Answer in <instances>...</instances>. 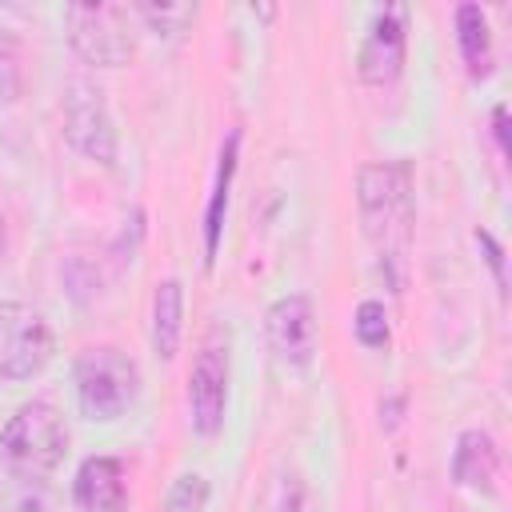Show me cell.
Masks as SVG:
<instances>
[{
  "mask_svg": "<svg viewBox=\"0 0 512 512\" xmlns=\"http://www.w3.org/2000/svg\"><path fill=\"white\" fill-rule=\"evenodd\" d=\"M356 200H360L364 236L376 244L380 264L392 272V284L400 292L396 268L404 264L408 240H412V188H408V168L404 164H368V168H360Z\"/></svg>",
  "mask_w": 512,
  "mask_h": 512,
  "instance_id": "obj_1",
  "label": "cell"
},
{
  "mask_svg": "<svg viewBox=\"0 0 512 512\" xmlns=\"http://www.w3.org/2000/svg\"><path fill=\"white\" fill-rule=\"evenodd\" d=\"M68 456V424L56 404L32 400L0 428V460L16 476H48Z\"/></svg>",
  "mask_w": 512,
  "mask_h": 512,
  "instance_id": "obj_2",
  "label": "cell"
},
{
  "mask_svg": "<svg viewBox=\"0 0 512 512\" xmlns=\"http://www.w3.org/2000/svg\"><path fill=\"white\" fill-rule=\"evenodd\" d=\"M140 392L136 360L120 348H88L76 360V396L84 416L92 420H116Z\"/></svg>",
  "mask_w": 512,
  "mask_h": 512,
  "instance_id": "obj_3",
  "label": "cell"
},
{
  "mask_svg": "<svg viewBox=\"0 0 512 512\" xmlns=\"http://www.w3.org/2000/svg\"><path fill=\"white\" fill-rule=\"evenodd\" d=\"M72 48L100 68H116L136 52L132 12L124 4H68L64 8Z\"/></svg>",
  "mask_w": 512,
  "mask_h": 512,
  "instance_id": "obj_4",
  "label": "cell"
},
{
  "mask_svg": "<svg viewBox=\"0 0 512 512\" xmlns=\"http://www.w3.org/2000/svg\"><path fill=\"white\" fill-rule=\"evenodd\" d=\"M52 356V332L44 316L28 304H0V376L4 380H28L36 376Z\"/></svg>",
  "mask_w": 512,
  "mask_h": 512,
  "instance_id": "obj_5",
  "label": "cell"
},
{
  "mask_svg": "<svg viewBox=\"0 0 512 512\" xmlns=\"http://www.w3.org/2000/svg\"><path fill=\"white\" fill-rule=\"evenodd\" d=\"M188 404L196 432L216 436L228 404V344H220V336H208L204 348L196 352V364L188 372Z\"/></svg>",
  "mask_w": 512,
  "mask_h": 512,
  "instance_id": "obj_6",
  "label": "cell"
},
{
  "mask_svg": "<svg viewBox=\"0 0 512 512\" xmlns=\"http://www.w3.org/2000/svg\"><path fill=\"white\" fill-rule=\"evenodd\" d=\"M64 132L72 140V148H80L84 156L112 164L116 160V132L104 108V92L92 88L88 80H72L68 84V108H64Z\"/></svg>",
  "mask_w": 512,
  "mask_h": 512,
  "instance_id": "obj_7",
  "label": "cell"
},
{
  "mask_svg": "<svg viewBox=\"0 0 512 512\" xmlns=\"http://www.w3.org/2000/svg\"><path fill=\"white\" fill-rule=\"evenodd\" d=\"M268 344L276 352V360L292 364V368H308L316 356V316L308 296H284L268 308Z\"/></svg>",
  "mask_w": 512,
  "mask_h": 512,
  "instance_id": "obj_8",
  "label": "cell"
},
{
  "mask_svg": "<svg viewBox=\"0 0 512 512\" xmlns=\"http://www.w3.org/2000/svg\"><path fill=\"white\" fill-rule=\"evenodd\" d=\"M400 68H404V20H400V8H388L372 20L360 44L356 72L364 84H392Z\"/></svg>",
  "mask_w": 512,
  "mask_h": 512,
  "instance_id": "obj_9",
  "label": "cell"
},
{
  "mask_svg": "<svg viewBox=\"0 0 512 512\" xmlns=\"http://www.w3.org/2000/svg\"><path fill=\"white\" fill-rule=\"evenodd\" d=\"M76 504L80 512H124L128 508V488H124V468L112 456H92L76 472Z\"/></svg>",
  "mask_w": 512,
  "mask_h": 512,
  "instance_id": "obj_10",
  "label": "cell"
},
{
  "mask_svg": "<svg viewBox=\"0 0 512 512\" xmlns=\"http://www.w3.org/2000/svg\"><path fill=\"white\" fill-rule=\"evenodd\" d=\"M452 476L464 488L492 492V480H496V448H492V440L484 432H464L460 436L456 456H452Z\"/></svg>",
  "mask_w": 512,
  "mask_h": 512,
  "instance_id": "obj_11",
  "label": "cell"
},
{
  "mask_svg": "<svg viewBox=\"0 0 512 512\" xmlns=\"http://www.w3.org/2000/svg\"><path fill=\"white\" fill-rule=\"evenodd\" d=\"M456 32H460V52L468 64L472 80H484L492 72V36H488V20L476 4H460L456 12Z\"/></svg>",
  "mask_w": 512,
  "mask_h": 512,
  "instance_id": "obj_12",
  "label": "cell"
},
{
  "mask_svg": "<svg viewBox=\"0 0 512 512\" xmlns=\"http://www.w3.org/2000/svg\"><path fill=\"white\" fill-rule=\"evenodd\" d=\"M236 144L240 136L232 132L224 152H220V172H216V188H212V200H208V216H204V260L212 264L216 248H220V228H224V208H228V184H232V172H236Z\"/></svg>",
  "mask_w": 512,
  "mask_h": 512,
  "instance_id": "obj_13",
  "label": "cell"
},
{
  "mask_svg": "<svg viewBox=\"0 0 512 512\" xmlns=\"http://www.w3.org/2000/svg\"><path fill=\"white\" fill-rule=\"evenodd\" d=\"M180 316H184V288H180V280H164L156 288V320H152V340H156L160 356H176Z\"/></svg>",
  "mask_w": 512,
  "mask_h": 512,
  "instance_id": "obj_14",
  "label": "cell"
},
{
  "mask_svg": "<svg viewBox=\"0 0 512 512\" xmlns=\"http://www.w3.org/2000/svg\"><path fill=\"white\" fill-rule=\"evenodd\" d=\"M356 336L364 348H384L388 344V320H384V304L364 300L356 308Z\"/></svg>",
  "mask_w": 512,
  "mask_h": 512,
  "instance_id": "obj_15",
  "label": "cell"
},
{
  "mask_svg": "<svg viewBox=\"0 0 512 512\" xmlns=\"http://www.w3.org/2000/svg\"><path fill=\"white\" fill-rule=\"evenodd\" d=\"M136 16H144L156 32H180L196 16V8L192 4H136Z\"/></svg>",
  "mask_w": 512,
  "mask_h": 512,
  "instance_id": "obj_16",
  "label": "cell"
},
{
  "mask_svg": "<svg viewBox=\"0 0 512 512\" xmlns=\"http://www.w3.org/2000/svg\"><path fill=\"white\" fill-rule=\"evenodd\" d=\"M20 96V52L8 32H0V104H12Z\"/></svg>",
  "mask_w": 512,
  "mask_h": 512,
  "instance_id": "obj_17",
  "label": "cell"
},
{
  "mask_svg": "<svg viewBox=\"0 0 512 512\" xmlns=\"http://www.w3.org/2000/svg\"><path fill=\"white\" fill-rule=\"evenodd\" d=\"M204 500H208L204 476H180L176 488L168 492V512H204Z\"/></svg>",
  "mask_w": 512,
  "mask_h": 512,
  "instance_id": "obj_18",
  "label": "cell"
},
{
  "mask_svg": "<svg viewBox=\"0 0 512 512\" xmlns=\"http://www.w3.org/2000/svg\"><path fill=\"white\" fill-rule=\"evenodd\" d=\"M476 240H480V248L488 252V260H492V268H496V280L504 284V256H500V248H496V240H492L488 232H476Z\"/></svg>",
  "mask_w": 512,
  "mask_h": 512,
  "instance_id": "obj_19",
  "label": "cell"
},
{
  "mask_svg": "<svg viewBox=\"0 0 512 512\" xmlns=\"http://www.w3.org/2000/svg\"><path fill=\"white\" fill-rule=\"evenodd\" d=\"M496 140H500V152H508V112L496 108Z\"/></svg>",
  "mask_w": 512,
  "mask_h": 512,
  "instance_id": "obj_20",
  "label": "cell"
},
{
  "mask_svg": "<svg viewBox=\"0 0 512 512\" xmlns=\"http://www.w3.org/2000/svg\"><path fill=\"white\" fill-rule=\"evenodd\" d=\"M12 512H52V504H44L40 496H24V500H20Z\"/></svg>",
  "mask_w": 512,
  "mask_h": 512,
  "instance_id": "obj_21",
  "label": "cell"
}]
</instances>
